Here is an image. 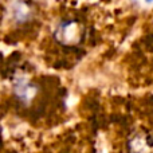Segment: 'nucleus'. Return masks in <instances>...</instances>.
I'll list each match as a JSON object with an SVG mask.
<instances>
[{"mask_svg":"<svg viewBox=\"0 0 153 153\" xmlns=\"http://www.w3.org/2000/svg\"><path fill=\"white\" fill-rule=\"evenodd\" d=\"M55 36L63 45H75V43H78L81 40L82 36L81 27L74 20L65 22L56 28Z\"/></svg>","mask_w":153,"mask_h":153,"instance_id":"1","label":"nucleus"}]
</instances>
